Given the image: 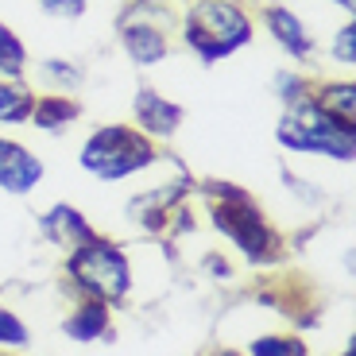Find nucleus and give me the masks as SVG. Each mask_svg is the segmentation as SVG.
<instances>
[{
  "mask_svg": "<svg viewBox=\"0 0 356 356\" xmlns=\"http://www.w3.org/2000/svg\"><path fill=\"white\" fill-rule=\"evenodd\" d=\"M31 116H35L39 128H58L63 120L74 116V105L66 97H47V101H39V105L31 108Z\"/></svg>",
  "mask_w": 356,
  "mask_h": 356,
  "instance_id": "obj_16",
  "label": "nucleus"
},
{
  "mask_svg": "<svg viewBox=\"0 0 356 356\" xmlns=\"http://www.w3.org/2000/svg\"><path fill=\"white\" fill-rule=\"evenodd\" d=\"M66 267H70V275L78 279L81 291L93 294L97 302H116V298H124L128 286H132L128 256L116 248V244L97 241V236H89L86 244H78Z\"/></svg>",
  "mask_w": 356,
  "mask_h": 356,
  "instance_id": "obj_4",
  "label": "nucleus"
},
{
  "mask_svg": "<svg viewBox=\"0 0 356 356\" xmlns=\"http://www.w3.org/2000/svg\"><path fill=\"white\" fill-rule=\"evenodd\" d=\"M63 330L70 333L74 341L89 345V341H97L101 333L108 330V310H105L101 302H89V306H81L78 314H70V318L63 321Z\"/></svg>",
  "mask_w": 356,
  "mask_h": 356,
  "instance_id": "obj_11",
  "label": "nucleus"
},
{
  "mask_svg": "<svg viewBox=\"0 0 356 356\" xmlns=\"http://www.w3.org/2000/svg\"><path fill=\"white\" fill-rule=\"evenodd\" d=\"M279 143L291 152H318L330 159H353V124L333 120L318 101H298L279 120Z\"/></svg>",
  "mask_w": 356,
  "mask_h": 356,
  "instance_id": "obj_1",
  "label": "nucleus"
},
{
  "mask_svg": "<svg viewBox=\"0 0 356 356\" xmlns=\"http://www.w3.org/2000/svg\"><path fill=\"white\" fill-rule=\"evenodd\" d=\"M43 229L58 248H78V244H86L89 236H93L86 217H81L78 209H70V205H54L51 213L43 217Z\"/></svg>",
  "mask_w": 356,
  "mask_h": 356,
  "instance_id": "obj_8",
  "label": "nucleus"
},
{
  "mask_svg": "<svg viewBox=\"0 0 356 356\" xmlns=\"http://www.w3.org/2000/svg\"><path fill=\"white\" fill-rule=\"evenodd\" d=\"M213 221L241 252H248V256H256V259L271 256L267 248L275 244V236H271V229L264 225L259 209L241 194V190H221V205H213Z\"/></svg>",
  "mask_w": 356,
  "mask_h": 356,
  "instance_id": "obj_5",
  "label": "nucleus"
},
{
  "mask_svg": "<svg viewBox=\"0 0 356 356\" xmlns=\"http://www.w3.org/2000/svg\"><path fill=\"white\" fill-rule=\"evenodd\" d=\"M152 159H155L152 140L140 136L128 124L101 128V132H93L86 140V147H81V167L97 178H128L140 167H147Z\"/></svg>",
  "mask_w": 356,
  "mask_h": 356,
  "instance_id": "obj_3",
  "label": "nucleus"
},
{
  "mask_svg": "<svg viewBox=\"0 0 356 356\" xmlns=\"http://www.w3.org/2000/svg\"><path fill=\"white\" fill-rule=\"evenodd\" d=\"M248 356H306V345L298 337H259L248 345Z\"/></svg>",
  "mask_w": 356,
  "mask_h": 356,
  "instance_id": "obj_15",
  "label": "nucleus"
},
{
  "mask_svg": "<svg viewBox=\"0 0 356 356\" xmlns=\"http://www.w3.org/2000/svg\"><path fill=\"white\" fill-rule=\"evenodd\" d=\"M318 105L325 108L333 120H341V124H353V86H330L325 93H321Z\"/></svg>",
  "mask_w": 356,
  "mask_h": 356,
  "instance_id": "obj_14",
  "label": "nucleus"
},
{
  "mask_svg": "<svg viewBox=\"0 0 356 356\" xmlns=\"http://www.w3.org/2000/svg\"><path fill=\"white\" fill-rule=\"evenodd\" d=\"M252 39V24L229 0H197L186 16V43L202 54L205 63L225 58L236 47Z\"/></svg>",
  "mask_w": 356,
  "mask_h": 356,
  "instance_id": "obj_2",
  "label": "nucleus"
},
{
  "mask_svg": "<svg viewBox=\"0 0 356 356\" xmlns=\"http://www.w3.org/2000/svg\"><path fill=\"white\" fill-rule=\"evenodd\" d=\"M124 51L132 54V63L140 66H155L167 54V39H163V31H155V27H124Z\"/></svg>",
  "mask_w": 356,
  "mask_h": 356,
  "instance_id": "obj_10",
  "label": "nucleus"
},
{
  "mask_svg": "<svg viewBox=\"0 0 356 356\" xmlns=\"http://www.w3.org/2000/svg\"><path fill=\"white\" fill-rule=\"evenodd\" d=\"M267 24H271V35L283 43V51L286 54H294V58H310L314 54V39H310V31H306L298 19H294V12H286V8H271L267 12Z\"/></svg>",
  "mask_w": 356,
  "mask_h": 356,
  "instance_id": "obj_9",
  "label": "nucleus"
},
{
  "mask_svg": "<svg viewBox=\"0 0 356 356\" xmlns=\"http://www.w3.org/2000/svg\"><path fill=\"white\" fill-rule=\"evenodd\" d=\"M333 58H337L341 66H353L356 63V27H341L337 39H333Z\"/></svg>",
  "mask_w": 356,
  "mask_h": 356,
  "instance_id": "obj_18",
  "label": "nucleus"
},
{
  "mask_svg": "<svg viewBox=\"0 0 356 356\" xmlns=\"http://www.w3.org/2000/svg\"><path fill=\"white\" fill-rule=\"evenodd\" d=\"M43 178V163L31 152H24L19 143L0 140V190L8 194H27Z\"/></svg>",
  "mask_w": 356,
  "mask_h": 356,
  "instance_id": "obj_6",
  "label": "nucleus"
},
{
  "mask_svg": "<svg viewBox=\"0 0 356 356\" xmlns=\"http://www.w3.org/2000/svg\"><path fill=\"white\" fill-rule=\"evenodd\" d=\"M86 4L89 0H43V8L51 12V16H81Z\"/></svg>",
  "mask_w": 356,
  "mask_h": 356,
  "instance_id": "obj_19",
  "label": "nucleus"
},
{
  "mask_svg": "<svg viewBox=\"0 0 356 356\" xmlns=\"http://www.w3.org/2000/svg\"><path fill=\"white\" fill-rule=\"evenodd\" d=\"M24 43H19L16 35H12L8 27L0 24V74H8V78H16V74H24Z\"/></svg>",
  "mask_w": 356,
  "mask_h": 356,
  "instance_id": "obj_13",
  "label": "nucleus"
},
{
  "mask_svg": "<svg viewBox=\"0 0 356 356\" xmlns=\"http://www.w3.org/2000/svg\"><path fill=\"white\" fill-rule=\"evenodd\" d=\"M333 4H341V8H353V0H333Z\"/></svg>",
  "mask_w": 356,
  "mask_h": 356,
  "instance_id": "obj_20",
  "label": "nucleus"
},
{
  "mask_svg": "<svg viewBox=\"0 0 356 356\" xmlns=\"http://www.w3.org/2000/svg\"><path fill=\"white\" fill-rule=\"evenodd\" d=\"M31 108H35V101L24 86H4L0 81V124H24Z\"/></svg>",
  "mask_w": 356,
  "mask_h": 356,
  "instance_id": "obj_12",
  "label": "nucleus"
},
{
  "mask_svg": "<svg viewBox=\"0 0 356 356\" xmlns=\"http://www.w3.org/2000/svg\"><path fill=\"white\" fill-rule=\"evenodd\" d=\"M182 120V108L170 105L167 97H159L155 89H140L136 97V124H143L147 132H159V136H170Z\"/></svg>",
  "mask_w": 356,
  "mask_h": 356,
  "instance_id": "obj_7",
  "label": "nucleus"
},
{
  "mask_svg": "<svg viewBox=\"0 0 356 356\" xmlns=\"http://www.w3.org/2000/svg\"><path fill=\"white\" fill-rule=\"evenodd\" d=\"M345 356H353V345H348V348H345Z\"/></svg>",
  "mask_w": 356,
  "mask_h": 356,
  "instance_id": "obj_21",
  "label": "nucleus"
},
{
  "mask_svg": "<svg viewBox=\"0 0 356 356\" xmlns=\"http://www.w3.org/2000/svg\"><path fill=\"white\" fill-rule=\"evenodd\" d=\"M0 345L4 348H24L27 345V325L12 310H0Z\"/></svg>",
  "mask_w": 356,
  "mask_h": 356,
  "instance_id": "obj_17",
  "label": "nucleus"
}]
</instances>
